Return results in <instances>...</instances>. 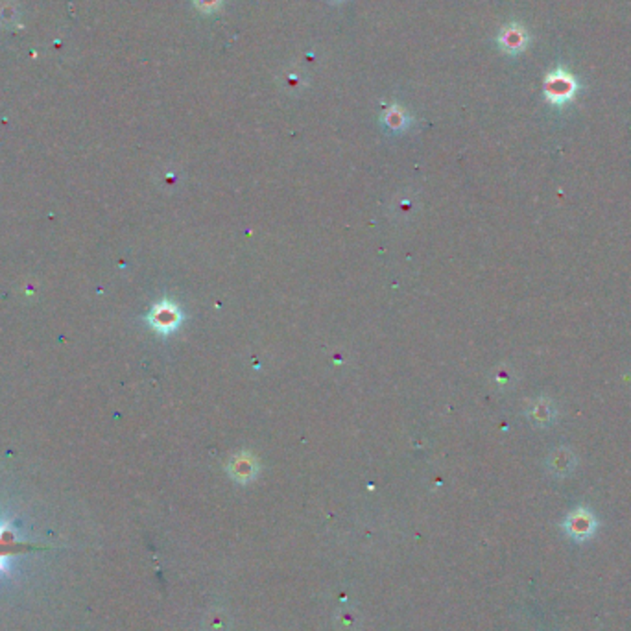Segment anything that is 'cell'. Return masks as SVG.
<instances>
[{
    "label": "cell",
    "instance_id": "1",
    "mask_svg": "<svg viewBox=\"0 0 631 631\" xmlns=\"http://www.w3.org/2000/svg\"><path fill=\"white\" fill-rule=\"evenodd\" d=\"M25 541L13 530L10 520L0 519V576H8L13 567V559L20 554Z\"/></svg>",
    "mask_w": 631,
    "mask_h": 631
},
{
    "label": "cell",
    "instance_id": "2",
    "mask_svg": "<svg viewBox=\"0 0 631 631\" xmlns=\"http://www.w3.org/2000/svg\"><path fill=\"white\" fill-rule=\"evenodd\" d=\"M563 528L567 530V534L570 535V537L583 541L594 534V530H596V519H594V515H592L591 511L580 508V510L573 511V513L565 519Z\"/></svg>",
    "mask_w": 631,
    "mask_h": 631
},
{
    "label": "cell",
    "instance_id": "3",
    "mask_svg": "<svg viewBox=\"0 0 631 631\" xmlns=\"http://www.w3.org/2000/svg\"><path fill=\"white\" fill-rule=\"evenodd\" d=\"M544 89H546V94H549L550 100H554V102H563V100L573 96L574 89H576V83L573 82L570 76H565L563 73H558L549 76Z\"/></svg>",
    "mask_w": 631,
    "mask_h": 631
},
{
    "label": "cell",
    "instance_id": "4",
    "mask_svg": "<svg viewBox=\"0 0 631 631\" xmlns=\"http://www.w3.org/2000/svg\"><path fill=\"white\" fill-rule=\"evenodd\" d=\"M151 320V325L156 327L159 330H168L172 327L177 325V321H180V312L175 308L174 305L170 303H163V305H157L154 308L150 316Z\"/></svg>",
    "mask_w": 631,
    "mask_h": 631
},
{
    "label": "cell",
    "instance_id": "5",
    "mask_svg": "<svg viewBox=\"0 0 631 631\" xmlns=\"http://www.w3.org/2000/svg\"><path fill=\"white\" fill-rule=\"evenodd\" d=\"M526 44V34L525 30L519 28V26H510L506 28L500 35V46L506 50V52H519L520 49H525Z\"/></svg>",
    "mask_w": 631,
    "mask_h": 631
},
{
    "label": "cell",
    "instance_id": "6",
    "mask_svg": "<svg viewBox=\"0 0 631 631\" xmlns=\"http://www.w3.org/2000/svg\"><path fill=\"white\" fill-rule=\"evenodd\" d=\"M384 122H386V126L392 127V130H403V127H406L408 124V117L401 107L392 106L388 111H386V115H384Z\"/></svg>",
    "mask_w": 631,
    "mask_h": 631
},
{
    "label": "cell",
    "instance_id": "7",
    "mask_svg": "<svg viewBox=\"0 0 631 631\" xmlns=\"http://www.w3.org/2000/svg\"><path fill=\"white\" fill-rule=\"evenodd\" d=\"M194 6L204 13H213L222 6V0H194Z\"/></svg>",
    "mask_w": 631,
    "mask_h": 631
}]
</instances>
